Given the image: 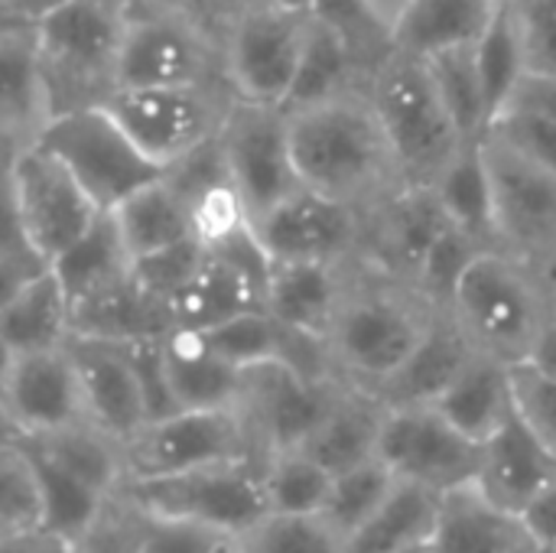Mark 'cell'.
<instances>
[{
	"instance_id": "obj_55",
	"label": "cell",
	"mask_w": 556,
	"mask_h": 553,
	"mask_svg": "<svg viewBox=\"0 0 556 553\" xmlns=\"http://www.w3.org/2000/svg\"><path fill=\"white\" fill-rule=\"evenodd\" d=\"M528 362H534L544 372L556 375V313L551 316V323L544 326V332H541V339H538V345H534V352H531Z\"/></svg>"
},
{
	"instance_id": "obj_35",
	"label": "cell",
	"mask_w": 556,
	"mask_h": 553,
	"mask_svg": "<svg viewBox=\"0 0 556 553\" xmlns=\"http://www.w3.org/2000/svg\"><path fill=\"white\" fill-rule=\"evenodd\" d=\"M52 271L59 274L72 310L121 280L134 274V254L114 222L111 212H101V218L65 251L52 261Z\"/></svg>"
},
{
	"instance_id": "obj_54",
	"label": "cell",
	"mask_w": 556,
	"mask_h": 553,
	"mask_svg": "<svg viewBox=\"0 0 556 553\" xmlns=\"http://www.w3.org/2000/svg\"><path fill=\"white\" fill-rule=\"evenodd\" d=\"M515 98H525V101H534L541 108H547L556 117V78H541V75H528L521 91Z\"/></svg>"
},
{
	"instance_id": "obj_18",
	"label": "cell",
	"mask_w": 556,
	"mask_h": 553,
	"mask_svg": "<svg viewBox=\"0 0 556 553\" xmlns=\"http://www.w3.org/2000/svg\"><path fill=\"white\" fill-rule=\"evenodd\" d=\"M270 257L261 248L254 228L244 235L208 248L195 274L173 297V326L212 329L248 310L264 306Z\"/></svg>"
},
{
	"instance_id": "obj_7",
	"label": "cell",
	"mask_w": 556,
	"mask_h": 553,
	"mask_svg": "<svg viewBox=\"0 0 556 553\" xmlns=\"http://www.w3.org/2000/svg\"><path fill=\"white\" fill-rule=\"evenodd\" d=\"M104 104L130 134V140L166 173L222 134L235 104V91L228 81L150 85L117 88Z\"/></svg>"
},
{
	"instance_id": "obj_10",
	"label": "cell",
	"mask_w": 556,
	"mask_h": 553,
	"mask_svg": "<svg viewBox=\"0 0 556 553\" xmlns=\"http://www.w3.org/2000/svg\"><path fill=\"white\" fill-rule=\"evenodd\" d=\"M313 13L254 0L225 39V75L241 101L287 108L306 52Z\"/></svg>"
},
{
	"instance_id": "obj_23",
	"label": "cell",
	"mask_w": 556,
	"mask_h": 553,
	"mask_svg": "<svg viewBox=\"0 0 556 553\" xmlns=\"http://www.w3.org/2000/svg\"><path fill=\"white\" fill-rule=\"evenodd\" d=\"M345 267L349 264H326V261L270 264L264 310L293 336L326 345L332 323L352 287V277L345 274Z\"/></svg>"
},
{
	"instance_id": "obj_53",
	"label": "cell",
	"mask_w": 556,
	"mask_h": 553,
	"mask_svg": "<svg viewBox=\"0 0 556 553\" xmlns=\"http://www.w3.org/2000/svg\"><path fill=\"white\" fill-rule=\"evenodd\" d=\"M0 553H75V541L49 531L0 535Z\"/></svg>"
},
{
	"instance_id": "obj_38",
	"label": "cell",
	"mask_w": 556,
	"mask_h": 553,
	"mask_svg": "<svg viewBox=\"0 0 556 553\" xmlns=\"http://www.w3.org/2000/svg\"><path fill=\"white\" fill-rule=\"evenodd\" d=\"M362 65L365 62L355 55V49L332 26L323 23L319 16H313L306 52H303V62H300V75H296L293 95L287 101V111L358 91L355 88V75H358Z\"/></svg>"
},
{
	"instance_id": "obj_14",
	"label": "cell",
	"mask_w": 556,
	"mask_h": 553,
	"mask_svg": "<svg viewBox=\"0 0 556 553\" xmlns=\"http://www.w3.org/2000/svg\"><path fill=\"white\" fill-rule=\"evenodd\" d=\"M378 456L397 479L446 495L479 479L482 443L453 427L433 404L388 407Z\"/></svg>"
},
{
	"instance_id": "obj_20",
	"label": "cell",
	"mask_w": 556,
	"mask_h": 553,
	"mask_svg": "<svg viewBox=\"0 0 556 553\" xmlns=\"http://www.w3.org/2000/svg\"><path fill=\"white\" fill-rule=\"evenodd\" d=\"M446 225L450 218L433 186L401 183L394 192H388L381 202H375L365 212L362 257L371 271L414 287V277L427 251L433 248V241Z\"/></svg>"
},
{
	"instance_id": "obj_57",
	"label": "cell",
	"mask_w": 556,
	"mask_h": 553,
	"mask_svg": "<svg viewBox=\"0 0 556 553\" xmlns=\"http://www.w3.org/2000/svg\"><path fill=\"white\" fill-rule=\"evenodd\" d=\"M62 3H68V0H20V10L13 16H7V20H26V23H33L42 13H49V10H55Z\"/></svg>"
},
{
	"instance_id": "obj_31",
	"label": "cell",
	"mask_w": 556,
	"mask_h": 553,
	"mask_svg": "<svg viewBox=\"0 0 556 553\" xmlns=\"http://www.w3.org/2000/svg\"><path fill=\"white\" fill-rule=\"evenodd\" d=\"M508 0H414L394 26V49L430 59L472 46Z\"/></svg>"
},
{
	"instance_id": "obj_46",
	"label": "cell",
	"mask_w": 556,
	"mask_h": 553,
	"mask_svg": "<svg viewBox=\"0 0 556 553\" xmlns=\"http://www.w3.org/2000/svg\"><path fill=\"white\" fill-rule=\"evenodd\" d=\"M485 251V244H479L476 238H469L466 231H459L453 222L440 231V238L433 241V248L427 251L417 277H414V287L437 306L446 313L466 267L476 261V254Z\"/></svg>"
},
{
	"instance_id": "obj_60",
	"label": "cell",
	"mask_w": 556,
	"mask_h": 553,
	"mask_svg": "<svg viewBox=\"0 0 556 553\" xmlns=\"http://www.w3.org/2000/svg\"><path fill=\"white\" fill-rule=\"evenodd\" d=\"M20 10V0H3V16H13Z\"/></svg>"
},
{
	"instance_id": "obj_37",
	"label": "cell",
	"mask_w": 556,
	"mask_h": 553,
	"mask_svg": "<svg viewBox=\"0 0 556 553\" xmlns=\"http://www.w3.org/2000/svg\"><path fill=\"white\" fill-rule=\"evenodd\" d=\"M7 437H13L20 443V450L26 453V460L36 473V482L42 492V531L68 538V541H81L98 525V518L104 515V508L111 505L114 495H101L98 489L85 486L62 466H55L49 456H42L29 440H23L16 433H7Z\"/></svg>"
},
{
	"instance_id": "obj_11",
	"label": "cell",
	"mask_w": 556,
	"mask_h": 553,
	"mask_svg": "<svg viewBox=\"0 0 556 553\" xmlns=\"http://www.w3.org/2000/svg\"><path fill=\"white\" fill-rule=\"evenodd\" d=\"M345 381L336 375H313L287 359L244 368L238 411L248 424L254 450L270 460L287 450H300L336 404Z\"/></svg>"
},
{
	"instance_id": "obj_28",
	"label": "cell",
	"mask_w": 556,
	"mask_h": 553,
	"mask_svg": "<svg viewBox=\"0 0 556 553\" xmlns=\"http://www.w3.org/2000/svg\"><path fill=\"white\" fill-rule=\"evenodd\" d=\"M384 417H388V404L375 391L345 385L336 404L329 407V414L323 417V424L300 450L316 463H323L332 476H339L378 456Z\"/></svg>"
},
{
	"instance_id": "obj_36",
	"label": "cell",
	"mask_w": 556,
	"mask_h": 553,
	"mask_svg": "<svg viewBox=\"0 0 556 553\" xmlns=\"http://www.w3.org/2000/svg\"><path fill=\"white\" fill-rule=\"evenodd\" d=\"M433 192L446 218L485 248H495V186L482 140H469L437 176Z\"/></svg>"
},
{
	"instance_id": "obj_58",
	"label": "cell",
	"mask_w": 556,
	"mask_h": 553,
	"mask_svg": "<svg viewBox=\"0 0 556 553\" xmlns=\"http://www.w3.org/2000/svg\"><path fill=\"white\" fill-rule=\"evenodd\" d=\"M261 3H277V7H290V10H313L316 0H261Z\"/></svg>"
},
{
	"instance_id": "obj_51",
	"label": "cell",
	"mask_w": 556,
	"mask_h": 553,
	"mask_svg": "<svg viewBox=\"0 0 556 553\" xmlns=\"http://www.w3.org/2000/svg\"><path fill=\"white\" fill-rule=\"evenodd\" d=\"M150 10H163L169 16L186 20L189 26L202 29L208 39H215L225 49V39L238 16L254 3V0H140Z\"/></svg>"
},
{
	"instance_id": "obj_52",
	"label": "cell",
	"mask_w": 556,
	"mask_h": 553,
	"mask_svg": "<svg viewBox=\"0 0 556 553\" xmlns=\"http://www.w3.org/2000/svg\"><path fill=\"white\" fill-rule=\"evenodd\" d=\"M521 521H525L531 541L556 548V482L521 515Z\"/></svg>"
},
{
	"instance_id": "obj_6",
	"label": "cell",
	"mask_w": 556,
	"mask_h": 553,
	"mask_svg": "<svg viewBox=\"0 0 556 553\" xmlns=\"http://www.w3.org/2000/svg\"><path fill=\"white\" fill-rule=\"evenodd\" d=\"M114 495L140 515L199 521L238 538L270 515L261 460H235L163 479H124Z\"/></svg>"
},
{
	"instance_id": "obj_29",
	"label": "cell",
	"mask_w": 556,
	"mask_h": 553,
	"mask_svg": "<svg viewBox=\"0 0 556 553\" xmlns=\"http://www.w3.org/2000/svg\"><path fill=\"white\" fill-rule=\"evenodd\" d=\"M433 407L466 437L485 443L515 414L511 365L476 349Z\"/></svg>"
},
{
	"instance_id": "obj_22",
	"label": "cell",
	"mask_w": 556,
	"mask_h": 553,
	"mask_svg": "<svg viewBox=\"0 0 556 553\" xmlns=\"http://www.w3.org/2000/svg\"><path fill=\"white\" fill-rule=\"evenodd\" d=\"M556 482V456L515 411L485 443L476 486L502 512L525 515Z\"/></svg>"
},
{
	"instance_id": "obj_42",
	"label": "cell",
	"mask_w": 556,
	"mask_h": 553,
	"mask_svg": "<svg viewBox=\"0 0 556 553\" xmlns=\"http://www.w3.org/2000/svg\"><path fill=\"white\" fill-rule=\"evenodd\" d=\"M394 482H397V476L391 473V466L381 456L358 463L332 479L323 518L349 541L365 525V518L388 499Z\"/></svg>"
},
{
	"instance_id": "obj_12",
	"label": "cell",
	"mask_w": 556,
	"mask_h": 553,
	"mask_svg": "<svg viewBox=\"0 0 556 553\" xmlns=\"http://www.w3.org/2000/svg\"><path fill=\"white\" fill-rule=\"evenodd\" d=\"M235 460H261L238 407L176 411L124 443V479H163Z\"/></svg>"
},
{
	"instance_id": "obj_49",
	"label": "cell",
	"mask_w": 556,
	"mask_h": 553,
	"mask_svg": "<svg viewBox=\"0 0 556 553\" xmlns=\"http://www.w3.org/2000/svg\"><path fill=\"white\" fill-rule=\"evenodd\" d=\"M205 251H208V248H205L199 238H186V241H179V244H169V248L153 251V254H147V257H137V261H134V274H137V280H140L150 293H156L160 300L173 303V297L179 293V287H182V284L195 274V267L202 264Z\"/></svg>"
},
{
	"instance_id": "obj_2",
	"label": "cell",
	"mask_w": 556,
	"mask_h": 553,
	"mask_svg": "<svg viewBox=\"0 0 556 553\" xmlns=\"http://www.w3.org/2000/svg\"><path fill=\"white\" fill-rule=\"evenodd\" d=\"M440 313L417 287L368 267V280H352L326 339L336 378L378 394L414 355Z\"/></svg>"
},
{
	"instance_id": "obj_40",
	"label": "cell",
	"mask_w": 556,
	"mask_h": 553,
	"mask_svg": "<svg viewBox=\"0 0 556 553\" xmlns=\"http://www.w3.org/2000/svg\"><path fill=\"white\" fill-rule=\"evenodd\" d=\"M332 479L336 476L303 450H287L264 460V492L270 515H323Z\"/></svg>"
},
{
	"instance_id": "obj_21",
	"label": "cell",
	"mask_w": 556,
	"mask_h": 553,
	"mask_svg": "<svg viewBox=\"0 0 556 553\" xmlns=\"http://www.w3.org/2000/svg\"><path fill=\"white\" fill-rule=\"evenodd\" d=\"M65 345L81 381L88 420L117 443H130L150 424V411L127 342L72 332Z\"/></svg>"
},
{
	"instance_id": "obj_41",
	"label": "cell",
	"mask_w": 556,
	"mask_h": 553,
	"mask_svg": "<svg viewBox=\"0 0 556 553\" xmlns=\"http://www.w3.org/2000/svg\"><path fill=\"white\" fill-rule=\"evenodd\" d=\"M430 65V75L440 88V98L453 117V124L459 127V134L466 140H482L489 130V104H485V91L476 72V55L472 46L463 49H450L440 55L424 59Z\"/></svg>"
},
{
	"instance_id": "obj_27",
	"label": "cell",
	"mask_w": 556,
	"mask_h": 553,
	"mask_svg": "<svg viewBox=\"0 0 556 553\" xmlns=\"http://www.w3.org/2000/svg\"><path fill=\"white\" fill-rule=\"evenodd\" d=\"M528 544L525 521L489 502L476 482L443 495L430 541L433 553H525Z\"/></svg>"
},
{
	"instance_id": "obj_56",
	"label": "cell",
	"mask_w": 556,
	"mask_h": 553,
	"mask_svg": "<svg viewBox=\"0 0 556 553\" xmlns=\"http://www.w3.org/2000/svg\"><path fill=\"white\" fill-rule=\"evenodd\" d=\"M375 13H378V20L394 33V26L401 23V16L407 13V7L414 3V0H365Z\"/></svg>"
},
{
	"instance_id": "obj_4",
	"label": "cell",
	"mask_w": 556,
	"mask_h": 553,
	"mask_svg": "<svg viewBox=\"0 0 556 553\" xmlns=\"http://www.w3.org/2000/svg\"><path fill=\"white\" fill-rule=\"evenodd\" d=\"M446 313L469 342L508 365L528 362L554 316L551 287L502 248H485L466 267Z\"/></svg>"
},
{
	"instance_id": "obj_1",
	"label": "cell",
	"mask_w": 556,
	"mask_h": 553,
	"mask_svg": "<svg viewBox=\"0 0 556 553\" xmlns=\"http://www.w3.org/2000/svg\"><path fill=\"white\" fill-rule=\"evenodd\" d=\"M287 114L303 186L368 212L404 183L368 91L339 95Z\"/></svg>"
},
{
	"instance_id": "obj_30",
	"label": "cell",
	"mask_w": 556,
	"mask_h": 553,
	"mask_svg": "<svg viewBox=\"0 0 556 553\" xmlns=\"http://www.w3.org/2000/svg\"><path fill=\"white\" fill-rule=\"evenodd\" d=\"M476 345L459 329V323L450 313H440L424 342L414 349V355L401 365V372L378 391V398L388 407H417V404H437L440 394L453 385V378L463 372V365L472 359Z\"/></svg>"
},
{
	"instance_id": "obj_24",
	"label": "cell",
	"mask_w": 556,
	"mask_h": 553,
	"mask_svg": "<svg viewBox=\"0 0 556 553\" xmlns=\"http://www.w3.org/2000/svg\"><path fill=\"white\" fill-rule=\"evenodd\" d=\"M0 98H3V134L7 153H16L42 134L52 117L49 85L36 49L33 23L7 20L0 39Z\"/></svg>"
},
{
	"instance_id": "obj_8",
	"label": "cell",
	"mask_w": 556,
	"mask_h": 553,
	"mask_svg": "<svg viewBox=\"0 0 556 553\" xmlns=\"http://www.w3.org/2000/svg\"><path fill=\"white\" fill-rule=\"evenodd\" d=\"M36 143L59 156L104 212L117 209L127 196L163 176V169L130 140L108 104L52 114Z\"/></svg>"
},
{
	"instance_id": "obj_61",
	"label": "cell",
	"mask_w": 556,
	"mask_h": 553,
	"mask_svg": "<svg viewBox=\"0 0 556 553\" xmlns=\"http://www.w3.org/2000/svg\"><path fill=\"white\" fill-rule=\"evenodd\" d=\"M551 300H554V313H556V274H554V280H551Z\"/></svg>"
},
{
	"instance_id": "obj_59",
	"label": "cell",
	"mask_w": 556,
	"mask_h": 553,
	"mask_svg": "<svg viewBox=\"0 0 556 553\" xmlns=\"http://www.w3.org/2000/svg\"><path fill=\"white\" fill-rule=\"evenodd\" d=\"M525 553H556V548H551V544H538V541H531L528 544V551Z\"/></svg>"
},
{
	"instance_id": "obj_13",
	"label": "cell",
	"mask_w": 556,
	"mask_h": 553,
	"mask_svg": "<svg viewBox=\"0 0 556 553\" xmlns=\"http://www.w3.org/2000/svg\"><path fill=\"white\" fill-rule=\"evenodd\" d=\"M495 186V248L518 257L538 277L556 274V173L492 137H482Z\"/></svg>"
},
{
	"instance_id": "obj_19",
	"label": "cell",
	"mask_w": 556,
	"mask_h": 553,
	"mask_svg": "<svg viewBox=\"0 0 556 553\" xmlns=\"http://www.w3.org/2000/svg\"><path fill=\"white\" fill-rule=\"evenodd\" d=\"M3 417L7 433L20 437H39L88 420L68 345L3 355Z\"/></svg>"
},
{
	"instance_id": "obj_17",
	"label": "cell",
	"mask_w": 556,
	"mask_h": 553,
	"mask_svg": "<svg viewBox=\"0 0 556 553\" xmlns=\"http://www.w3.org/2000/svg\"><path fill=\"white\" fill-rule=\"evenodd\" d=\"M254 235L267 251L270 264L277 261H326L349 264L362 254L365 212L300 186L261 218H254Z\"/></svg>"
},
{
	"instance_id": "obj_47",
	"label": "cell",
	"mask_w": 556,
	"mask_h": 553,
	"mask_svg": "<svg viewBox=\"0 0 556 553\" xmlns=\"http://www.w3.org/2000/svg\"><path fill=\"white\" fill-rule=\"evenodd\" d=\"M241 548H244V538L222 531V528L140 515L137 553H241Z\"/></svg>"
},
{
	"instance_id": "obj_48",
	"label": "cell",
	"mask_w": 556,
	"mask_h": 553,
	"mask_svg": "<svg viewBox=\"0 0 556 553\" xmlns=\"http://www.w3.org/2000/svg\"><path fill=\"white\" fill-rule=\"evenodd\" d=\"M511 385L515 411L556 456V375L534 362H518L511 365Z\"/></svg>"
},
{
	"instance_id": "obj_50",
	"label": "cell",
	"mask_w": 556,
	"mask_h": 553,
	"mask_svg": "<svg viewBox=\"0 0 556 553\" xmlns=\"http://www.w3.org/2000/svg\"><path fill=\"white\" fill-rule=\"evenodd\" d=\"M511 10L525 42L528 75L556 78V0H511Z\"/></svg>"
},
{
	"instance_id": "obj_44",
	"label": "cell",
	"mask_w": 556,
	"mask_h": 553,
	"mask_svg": "<svg viewBox=\"0 0 556 553\" xmlns=\"http://www.w3.org/2000/svg\"><path fill=\"white\" fill-rule=\"evenodd\" d=\"M485 137L498 140L502 147L515 150L518 156L556 173V117L547 108L525 101V98H515L492 121Z\"/></svg>"
},
{
	"instance_id": "obj_43",
	"label": "cell",
	"mask_w": 556,
	"mask_h": 553,
	"mask_svg": "<svg viewBox=\"0 0 556 553\" xmlns=\"http://www.w3.org/2000/svg\"><path fill=\"white\" fill-rule=\"evenodd\" d=\"M244 553H345V538L323 515H267L244 535Z\"/></svg>"
},
{
	"instance_id": "obj_25",
	"label": "cell",
	"mask_w": 556,
	"mask_h": 553,
	"mask_svg": "<svg viewBox=\"0 0 556 553\" xmlns=\"http://www.w3.org/2000/svg\"><path fill=\"white\" fill-rule=\"evenodd\" d=\"M72 332H75V310L52 264L3 293V306H0L3 355L62 349L72 339Z\"/></svg>"
},
{
	"instance_id": "obj_5",
	"label": "cell",
	"mask_w": 556,
	"mask_h": 553,
	"mask_svg": "<svg viewBox=\"0 0 556 553\" xmlns=\"http://www.w3.org/2000/svg\"><path fill=\"white\" fill-rule=\"evenodd\" d=\"M365 91L384 124L401 179L410 186H433L469 140L453 124L430 65L394 49L375 68Z\"/></svg>"
},
{
	"instance_id": "obj_3",
	"label": "cell",
	"mask_w": 556,
	"mask_h": 553,
	"mask_svg": "<svg viewBox=\"0 0 556 553\" xmlns=\"http://www.w3.org/2000/svg\"><path fill=\"white\" fill-rule=\"evenodd\" d=\"M137 0H68L33 20L52 114L104 104L117 91V62Z\"/></svg>"
},
{
	"instance_id": "obj_33",
	"label": "cell",
	"mask_w": 556,
	"mask_h": 553,
	"mask_svg": "<svg viewBox=\"0 0 556 553\" xmlns=\"http://www.w3.org/2000/svg\"><path fill=\"white\" fill-rule=\"evenodd\" d=\"M173 329V310L166 300L150 293L137 274L121 280L117 287L85 300L75 306V332L98 336L114 342L153 339Z\"/></svg>"
},
{
	"instance_id": "obj_45",
	"label": "cell",
	"mask_w": 556,
	"mask_h": 553,
	"mask_svg": "<svg viewBox=\"0 0 556 553\" xmlns=\"http://www.w3.org/2000/svg\"><path fill=\"white\" fill-rule=\"evenodd\" d=\"M23 531H42V492L26 453L7 437L0 460V535Z\"/></svg>"
},
{
	"instance_id": "obj_16",
	"label": "cell",
	"mask_w": 556,
	"mask_h": 553,
	"mask_svg": "<svg viewBox=\"0 0 556 553\" xmlns=\"http://www.w3.org/2000/svg\"><path fill=\"white\" fill-rule=\"evenodd\" d=\"M222 147L228 173L244 196L251 218H261L267 209L303 186L293 163L287 108L235 98L222 127Z\"/></svg>"
},
{
	"instance_id": "obj_39",
	"label": "cell",
	"mask_w": 556,
	"mask_h": 553,
	"mask_svg": "<svg viewBox=\"0 0 556 553\" xmlns=\"http://www.w3.org/2000/svg\"><path fill=\"white\" fill-rule=\"evenodd\" d=\"M472 55H476V72H479V81L485 91L489 127H492V121L515 101V95L521 91V85L528 78L525 42H521V29H518L511 0L502 7V13L492 20V26L472 42Z\"/></svg>"
},
{
	"instance_id": "obj_9",
	"label": "cell",
	"mask_w": 556,
	"mask_h": 553,
	"mask_svg": "<svg viewBox=\"0 0 556 553\" xmlns=\"http://www.w3.org/2000/svg\"><path fill=\"white\" fill-rule=\"evenodd\" d=\"M7 212L46 264L65 254L98 218L101 205L46 147L29 143L7 163Z\"/></svg>"
},
{
	"instance_id": "obj_34",
	"label": "cell",
	"mask_w": 556,
	"mask_h": 553,
	"mask_svg": "<svg viewBox=\"0 0 556 553\" xmlns=\"http://www.w3.org/2000/svg\"><path fill=\"white\" fill-rule=\"evenodd\" d=\"M134 261L169 244H179L192 235V212L186 192L163 173L160 179L147 183L134 196H127L117 209H111Z\"/></svg>"
},
{
	"instance_id": "obj_62",
	"label": "cell",
	"mask_w": 556,
	"mask_h": 553,
	"mask_svg": "<svg viewBox=\"0 0 556 553\" xmlns=\"http://www.w3.org/2000/svg\"><path fill=\"white\" fill-rule=\"evenodd\" d=\"M407 553H433V548H430V544H424V548H414V551H407Z\"/></svg>"
},
{
	"instance_id": "obj_63",
	"label": "cell",
	"mask_w": 556,
	"mask_h": 553,
	"mask_svg": "<svg viewBox=\"0 0 556 553\" xmlns=\"http://www.w3.org/2000/svg\"><path fill=\"white\" fill-rule=\"evenodd\" d=\"M241 553H244V548H241Z\"/></svg>"
},
{
	"instance_id": "obj_15",
	"label": "cell",
	"mask_w": 556,
	"mask_h": 553,
	"mask_svg": "<svg viewBox=\"0 0 556 553\" xmlns=\"http://www.w3.org/2000/svg\"><path fill=\"white\" fill-rule=\"evenodd\" d=\"M202 81H228L225 49L186 20L150 10L137 0L117 62V88Z\"/></svg>"
},
{
	"instance_id": "obj_32",
	"label": "cell",
	"mask_w": 556,
	"mask_h": 553,
	"mask_svg": "<svg viewBox=\"0 0 556 553\" xmlns=\"http://www.w3.org/2000/svg\"><path fill=\"white\" fill-rule=\"evenodd\" d=\"M443 495L397 479L388 499L365 518V525L345 541V553H407L433 541Z\"/></svg>"
},
{
	"instance_id": "obj_26",
	"label": "cell",
	"mask_w": 556,
	"mask_h": 553,
	"mask_svg": "<svg viewBox=\"0 0 556 553\" xmlns=\"http://www.w3.org/2000/svg\"><path fill=\"white\" fill-rule=\"evenodd\" d=\"M163 362L179 411L238 404L244 372L218 355L202 329L173 326L163 336Z\"/></svg>"
}]
</instances>
